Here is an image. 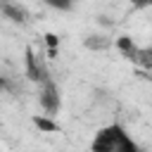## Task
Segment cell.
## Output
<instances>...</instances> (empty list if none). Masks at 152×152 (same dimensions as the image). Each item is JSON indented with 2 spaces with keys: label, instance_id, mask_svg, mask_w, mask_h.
Instances as JSON below:
<instances>
[{
  "label": "cell",
  "instance_id": "1",
  "mask_svg": "<svg viewBox=\"0 0 152 152\" xmlns=\"http://www.w3.org/2000/svg\"><path fill=\"white\" fill-rule=\"evenodd\" d=\"M90 147L95 152H138V142L128 135V131L121 126V124H107L102 126Z\"/></svg>",
  "mask_w": 152,
  "mask_h": 152
},
{
  "label": "cell",
  "instance_id": "2",
  "mask_svg": "<svg viewBox=\"0 0 152 152\" xmlns=\"http://www.w3.org/2000/svg\"><path fill=\"white\" fill-rule=\"evenodd\" d=\"M38 104H40V109H43L45 114H50V116H57V114H59V109H62V97H59V88L55 86L52 78H48V81L40 83Z\"/></svg>",
  "mask_w": 152,
  "mask_h": 152
},
{
  "label": "cell",
  "instance_id": "3",
  "mask_svg": "<svg viewBox=\"0 0 152 152\" xmlns=\"http://www.w3.org/2000/svg\"><path fill=\"white\" fill-rule=\"evenodd\" d=\"M24 74H26V78L33 81V83H43V81L50 78L48 69L43 66V62L38 59V55L33 52V48H26V50H24Z\"/></svg>",
  "mask_w": 152,
  "mask_h": 152
},
{
  "label": "cell",
  "instance_id": "4",
  "mask_svg": "<svg viewBox=\"0 0 152 152\" xmlns=\"http://www.w3.org/2000/svg\"><path fill=\"white\" fill-rule=\"evenodd\" d=\"M0 14L5 19H10V21H14V24H24L26 21V10L14 0H0Z\"/></svg>",
  "mask_w": 152,
  "mask_h": 152
},
{
  "label": "cell",
  "instance_id": "5",
  "mask_svg": "<svg viewBox=\"0 0 152 152\" xmlns=\"http://www.w3.org/2000/svg\"><path fill=\"white\" fill-rule=\"evenodd\" d=\"M31 121H33V126H36L40 133H59V124H57V119L50 116V114H36Z\"/></svg>",
  "mask_w": 152,
  "mask_h": 152
},
{
  "label": "cell",
  "instance_id": "6",
  "mask_svg": "<svg viewBox=\"0 0 152 152\" xmlns=\"http://www.w3.org/2000/svg\"><path fill=\"white\" fill-rule=\"evenodd\" d=\"M45 48H48V57H57L59 52V45H62V38L57 33H45Z\"/></svg>",
  "mask_w": 152,
  "mask_h": 152
},
{
  "label": "cell",
  "instance_id": "7",
  "mask_svg": "<svg viewBox=\"0 0 152 152\" xmlns=\"http://www.w3.org/2000/svg\"><path fill=\"white\" fill-rule=\"evenodd\" d=\"M43 5L50 7V10H55V12H71L74 5H76V0H43Z\"/></svg>",
  "mask_w": 152,
  "mask_h": 152
},
{
  "label": "cell",
  "instance_id": "8",
  "mask_svg": "<svg viewBox=\"0 0 152 152\" xmlns=\"http://www.w3.org/2000/svg\"><path fill=\"white\" fill-rule=\"evenodd\" d=\"M114 45H116V50H121L124 55H135V43H133L131 36H119V38L114 40Z\"/></svg>",
  "mask_w": 152,
  "mask_h": 152
},
{
  "label": "cell",
  "instance_id": "9",
  "mask_svg": "<svg viewBox=\"0 0 152 152\" xmlns=\"http://www.w3.org/2000/svg\"><path fill=\"white\" fill-rule=\"evenodd\" d=\"M83 45H86L88 50H104V48L109 45V40H104L102 36H88V38L83 40Z\"/></svg>",
  "mask_w": 152,
  "mask_h": 152
},
{
  "label": "cell",
  "instance_id": "10",
  "mask_svg": "<svg viewBox=\"0 0 152 152\" xmlns=\"http://www.w3.org/2000/svg\"><path fill=\"white\" fill-rule=\"evenodd\" d=\"M12 90H14V83L7 76H0V93H12Z\"/></svg>",
  "mask_w": 152,
  "mask_h": 152
},
{
  "label": "cell",
  "instance_id": "11",
  "mask_svg": "<svg viewBox=\"0 0 152 152\" xmlns=\"http://www.w3.org/2000/svg\"><path fill=\"white\" fill-rule=\"evenodd\" d=\"M133 10H150L152 7V0H128Z\"/></svg>",
  "mask_w": 152,
  "mask_h": 152
}]
</instances>
